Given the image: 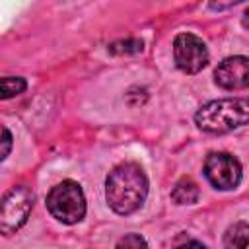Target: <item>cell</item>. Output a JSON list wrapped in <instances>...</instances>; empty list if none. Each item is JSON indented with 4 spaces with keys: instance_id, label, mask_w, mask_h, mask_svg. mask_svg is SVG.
Listing matches in <instances>:
<instances>
[{
    "instance_id": "4",
    "label": "cell",
    "mask_w": 249,
    "mask_h": 249,
    "mask_svg": "<svg viewBox=\"0 0 249 249\" xmlns=\"http://www.w3.org/2000/svg\"><path fill=\"white\" fill-rule=\"evenodd\" d=\"M33 208V193L23 187H12L0 204V230L4 235H10L18 231L29 218V212Z\"/></svg>"
},
{
    "instance_id": "9",
    "label": "cell",
    "mask_w": 249,
    "mask_h": 249,
    "mask_svg": "<svg viewBox=\"0 0 249 249\" xmlns=\"http://www.w3.org/2000/svg\"><path fill=\"white\" fill-rule=\"evenodd\" d=\"M224 249H249V224H233L224 235Z\"/></svg>"
},
{
    "instance_id": "15",
    "label": "cell",
    "mask_w": 249,
    "mask_h": 249,
    "mask_svg": "<svg viewBox=\"0 0 249 249\" xmlns=\"http://www.w3.org/2000/svg\"><path fill=\"white\" fill-rule=\"evenodd\" d=\"M243 25L249 29V10H247V12H245V16H243Z\"/></svg>"
},
{
    "instance_id": "2",
    "label": "cell",
    "mask_w": 249,
    "mask_h": 249,
    "mask_svg": "<svg viewBox=\"0 0 249 249\" xmlns=\"http://www.w3.org/2000/svg\"><path fill=\"white\" fill-rule=\"evenodd\" d=\"M195 121L206 132H228L249 123V99H216L202 105Z\"/></svg>"
},
{
    "instance_id": "10",
    "label": "cell",
    "mask_w": 249,
    "mask_h": 249,
    "mask_svg": "<svg viewBox=\"0 0 249 249\" xmlns=\"http://www.w3.org/2000/svg\"><path fill=\"white\" fill-rule=\"evenodd\" d=\"M27 88V82L23 78H14V76H6L0 82V91H2V99H10L14 95L23 93Z\"/></svg>"
},
{
    "instance_id": "5",
    "label": "cell",
    "mask_w": 249,
    "mask_h": 249,
    "mask_svg": "<svg viewBox=\"0 0 249 249\" xmlns=\"http://www.w3.org/2000/svg\"><path fill=\"white\" fill-rule=\"evenodd\" d=\"M175 64L185 74H196L208 64V49L202 39L193 33H179L173 41Z\"/></svg>"
},
{
    "instance_id": "11",
    "label": "cell",
    "mask_w": 249,
    "mask_h": 249,
    "mask_svg": "<svg viewBox=\"0 0 249 249\" xmlns=\"http://www.w3.org/2000/svg\"><path fill=\"white\" fill-rule=\"evenodd\" d=\"M144 49V43L140 39H126V41H117L109 45V53L113 54H128V53H140Z\"/></svg>"
},
{
    "instance_id": "1",
    "label": "cell",
    "mask_w": 249,
    "mask_h": 249,
    "mask_svg": "<svg viewBox=\"0 0 249 249\" xmlns=\"http://www.w3.org/2000/svg\"><path fill=\"white\" fill-rule=\"evenodd\" d=\"M148 195V177L144 169L134 161H124L117 165L105 181V196L109 206L117 214L136 212Z\"/></svg>"
},
{
    "instance_id": "8",
    "label": "cell",
    "mask_w": 249,
    "mask_h": 249,
    "mask_svg": "<svg viewBox=\"0 0 249 249\" xmlns=\"http://www.w3.org/2000/svg\"><path fill=\"white\" fill-rule=\"evenodd\" d=\"M171 200L175 204H195L198 200V187L191 177H181L173 191H171Z\"/></svg>"
},
{
    "instance_id": "14",
    "label": "cell",
    "mask_w": 249,
    "mask_h": 249,
    "mask_svg": "<svg viewBox=\"0 0 249 249\" xmlns=\"http://www.w3.org/2000/svg\"><path fill=\"white\" fill-rule=\"evenodd\" d=\"M181 249H208L206 245H202L200 241H195V239H191V241H187Z\"/></svg>"
},
{
    "instance_id": "13",
    "label": "cell",
    "mask_w": 249,
    "mask_h": 249,
    "mask_svg": "<svg viewBox=\"0 0 249 249\" xmlns=\"http://www.w3.org/2000/svg\"><path fill=\"white\" fill-rule=\"evenodd\" d=\"M10 148H12V134H10V130L4 126V128H2V156H0V160H6V158L10 156Z\"/></svg>"
},
{
    "instance_id": "7",
    "label": "cell",
    "mask_w": 249,
    "mask_h": 249,
    "mask_svg": "<svg viewBox=\"0 0 249 249\" xmlns=\"http://www.w3.org/2000/svg\"><path fill=\"white\" fill-rule=\"evenodd\" d=\"M214 80L224 89H245L249 88V58L228 56L214 70Z\"/></svg>"
},
{
    "instance_id": "6",
    "label": "cell",
    "mask_w": 249,
    "mask_h": 249,
    "mask_svg": "<svg viewBox=\"0 0 249 249\" xmlns=\"http://www.w3.org/2000/svg\"><path fill=\"white\" fill-rule=\"evenodd\" d=\"M204 175L212 187L220 191H230L235 189L241 181V165L231 154L212 152L204 161Z\"/></svg>"
},
{
    "instance_id": "3",
    "label": "cell",
    "mask_w": 249,
    "mask_h": 249,
    "mask_svg": "<svg viewBox=\"0 0 249 249\" xmlns=\"http://www.w3.org/2000/svg\"><path fill=\"white\" fill-rule=\"evenodd\" d=\"M49 212L62 224H78L86 214L84 191L76 181H62L47 195Z\"/></svg>"
},
{
    "instance_id": "12",
    "label": "cell",
    "mask_w": 249,
    "mask_h": 249,
    "mask_svg": "<svg viewBox=\"0 0 249 249\" xmlns=\"http://www.w3.org/2000/svg\"><path fill=\"white\" fill-rule=\"evenodd\" d=\"M115 249H148V245H146V241H144L142 235H138V233H126V235H123L119 239V243H117Z\"/></svg>"
}]
</instances>
